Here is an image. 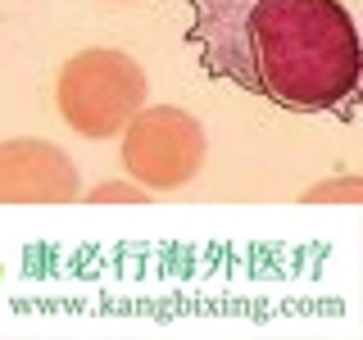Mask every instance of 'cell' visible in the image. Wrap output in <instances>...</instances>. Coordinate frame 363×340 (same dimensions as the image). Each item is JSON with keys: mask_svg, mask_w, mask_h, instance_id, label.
Segmentation results:
<instances>
[{"mask_svg": "<svg viewBox=\"0 0 363 340\" xmlns=\"http://www.w3.org/2000/svg\"><path fill=\"white\" fill-rule=\"evenodd\" d=\"M304 200H309V204H323V200L359 204V200H363V181H359V177H336V181H327V186H313Z\"/></svg>", "mask_w": 363, "mask_h": 340, "instance_id": "cell-5", "label": "cell"}, {"mask_svg": "<svg viewBox=\"0 0 363 340\" xmlns=\"http://www.w3.org/2000/svg\"><path fill=\"white\" fill-rule=\"evenodd\" d=\"M113 5H128V0H113Z\"/></svg>", "mask_w": 363, "mask_h": 340, "instance_id": "cell-7", "label": "cell"}, {"mask_svg": "<svg viewBox=\"0 0 363 340\" xmlns=\"http://www.w3.org/2000/svg\"><path fill=\"white\" fill-rule=\"evenodd\" d=\"M86 200L105 204V200H145V191H132V186H96Z\"/></svg>", "mask_w": 363, "mask_h": 340, "instance_id": "cell-6", "label": "cell"}, {"mask_svg": "<svg viewBox=\"0 0 363 340\" xmlns=\"http://www.w3.org/2000/svg\"><path fill=\"white\" fill-rule=\"evenodd\" d=\"M82 200L77 168L50 141H18L0 145V204H73Z\"/></svg>", "mask_w": 363, "mask_h": 340, "instance_id": "cell-4", "label": "cell"}, {"mask_svg": "<svg viewBox=\"0 0 363 340\" xmlns=\"http://www.w3.org/2000/svg\"><path fill=\"white\" fill-rule=\"evenodd\" d=\"M145 96H150L145 68L132 55L105 50V45H91V50L73 55L60 73V86H55L60 118L77 136H91V141L118 136L145 109Z\"/></svg>", "mask_w": 363, "mask_h": 340, "instance_id": "cell-2", "label": "cell"}, {"mask_svg": "<svg viewBox=\"0 0 363 340\" xmlns=\"http://www.w3.org/2000/svg\"><path fill=\"white\" fill-rule=\"evenodd\" d=\"M204 164V128L177 105L141 109L123 128V168L150 191H177Z\"/></svg>", "mask_w": 363, "mask_h": 340, "instance_id": "cell-3", "label": "cell"}, {"mask_svg": "<svg viewBox=\"0 0 363 340\" xmlns=\"http://www.w3.org/2000/svg\"><path fill=\"white\" fill-rule=\"evenodd\" d=\"M186 41L209 77L291 113H332L359 91V28L340 0H186Z\"/></svg>", "mask_w": 363, "mask_h": 340, "instance_id": "cell-1", "label": "cell"}]
</instances>
